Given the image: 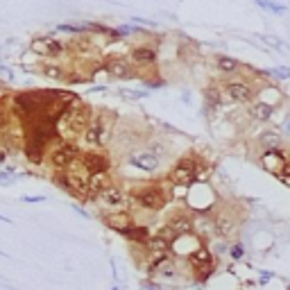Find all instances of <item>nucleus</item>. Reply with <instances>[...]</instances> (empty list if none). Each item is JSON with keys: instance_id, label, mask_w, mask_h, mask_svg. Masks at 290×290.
Returning <instances> with one entry per match:
<instances>
[{"instance_id": "obj_1", "label": "nucleus", "mask_w": 290, "mask_h": 290, "mask_svg": "<svg viewBox=\"0 0 290 290\" xmlns=\"http://www.w3.org/2000/svg\"><path fill=\"white\" fill-rule=\"evenodd\" d=\"M48 159H50V166H52L54 170H66V168H70L79 159V148L75 143L64 141L54 150H50Z\"/></svg>"}, {"instance_id": "obj_2", "label": "nucleus", "mask_w": 290, "mask_h": 290, "mask_svg": "<svg viewBox=\"0 0 290 290\" xmlns=\"http://www.w3.org/2000/svg\"><path fill=\"white\" fill-rule=\"evenodd\" d=\"M30 50L36 57H43V59H54V57H61L66 52V45L61 41H57L54 36H34L30 41Z\"/></svg>"}, {"instance_id": "obj_3", "label": "nucleus", "mask_w": 290, "mask_h": 290, "mask_svg": "<svg viewBox=\"0 0 290 290\" xmlns=\"http://www.w3.org/2000/svg\"><path fill=\"white\" fill-rule=\"evenodd\" d=\"M134 197H136V202L141 204L143 209H152V211H157V209H163L166 207V193L161 191V188H154V186H148V188H141V191L134 193Z\"/></svg>"}, {"instance_id": "obj_4", "label": "nucleus", "mask_w": 290, "mask_h": 290, "mask_svg": "<svg viewBox=\"0 0 290 290\" xmlns=\"http://www.w3.org/2000/svg\"><path fill=\"white\" fill-rule=\"evenodd\" d=\"M107 136H109V127H107V123H104L102 116L91 118L89 125H86V129H84V141L89 143V145L100 148V145H104Z\"/></svg>"}, {"instance_id": "obj_5", "label": "nucleus", "mask_w": 290, "mask_h": 290, "mask_svg": "<svg viewBox=\"0 0 290 290\" xmlns=\"http://www.w3.org/2000/svg\"><path fill=\"white\" fill-rule=\"evenodd\" d=\"M195 177H197V166H195V161H193V159H184V161H179L177 166L172 168V172H170V179L175 184H179V186L191 184Z\"/></svg>"}, {"instance_id": "obj_6", "label": "nucleus", "mask_w": 290, "mask_h": 290, "mask_svg": "<svg viewBox=\"0 0 290 290\" xmlns=\"http://www.w3.org/2000/svg\"><path fill=\"white\" fill-rule=\"evenodd\" d=\"M77 161H79V166H82L84 170L89 172V175L109 170V159L104 157V154H100V152H84V154H79Z\"/></svg>"}, {"instance_id": "obj_7", "label": "nucleus", "mask_w": 290, "mask_h": 290, "mask_svg": "<svg viewBox=\"0 0 290 290\" xmlns=\"http://www.w3.org/2000/svg\"><path fill=\"white\" fill-rule=\"evenodd\" d=\"M129 163L136 166L138 170L152 172V170L159 168V157H157V152H152V150H141V152H134L132 157H129Z\"/></svg>"}, {"instance_id": "obj_8", "label": "nucleus", "mask_w": 290, "mask_h": 290, "mask_svg": "<svg viewBox=\"0 0 290 290\" xmlns=\"http://www.w3.org/2000/svg\"><path fill=\"white\" fill-rule=\"evenodd\" d=\"M104 70H107L111 77H118V79H127L134 75L132 66H129V61L125 59V57H111V59L104 61Z\"/></svg>"}, {"instance_id": "obj_9", "label": "nucleus", "mask_w": 290, "mask_h": 290, "mask_svg": "<svg viewBox=\"0 0 290 290\" xmlns=\"http://www.w3.org/2000/svg\"><path fill=\"white\" fill-rule=\"evenodd\" d=\"M98 200L109 209H120V207H125L127 195H125L118 186H113V184H111V186H107L102 193H98Z\"/></svg>"}, {"instance_id": "obj_10", "label": "nucleus", "mask_w": 290, "mask_h": 290, "mask_svg": "<svg viewBox=\"0 0 290 290\" xmlns=\"http://www.w3.org/2000/svg\"><path fill=\"white\" fill-rule=\"evenodd\" d=\"M188 261H191V266L197 270V275H202V279H204V275H209V272H211L213 259H211V254H209L204 247H200V250L193 252V254L188 256Z\"/></svg>"}, {"instance_id": "obj_11", "label": "nucleus", "mask_w": 290, "mask_h": 290, "mask_svg": "<svg viewBox=\"0 0 290 290\" xmlns=\"http://www.w3.org/2000/svg\"><path fill=\"white\" fill-rule=\"evenodd\" d=\"M191 229H193L191 218H186V216H175L166 225V231H161V234L166 238H172V236H179V234H188Z\"/></svg>"}, {"instance_id": "obj_12", "label": "nucleus", "mask_w": 290, "mask_h": 290, "mask_svg": "<svg viewBox=\"0 0 290 290\" xmlns=\"http://www.w3.org/2000/svg\"><path fill=\"white\" fill-rule=\"evenodd\" d=\"M107 186H111L109 170L93 172V175H89V197H98V193H102Z\"/></svg>"}, {"instance_id": "obj_13", "label": "nucleus", "mask_w": 290, "mask_h": 290, "mask_svg": "<svg viewBox=\"0 0 290 290\" xmlns=\"http://www.w3.org/2000/svg\"><path fill=\"white\" fill-rule=\"evenodd\" d=\"M104 225H107L109 229H116V231L123 234L125 229L132 227V218H129V213H125V211H113V213H109V216H104Z\"/></svg>"}, {"instance_id": "obj_14", "label": "nucleus", "mask_w": 290, "mask_h": 290, "mask_svg": "<svg viewBox=\"0 0 290 290\" xmlns=\"http://www.w3.org/2000/svg\"><path fill=\"white\" fill-rule=\"evenodd\" d=\"M227 95H229L234 102H250L252 100V89L247 86V84H241V82H234L227 86Z\"/></svg>"}, {"instance_id": "obj_15", "label": "nucleus", "mask_w": 290, "mask_h": 290, "mask_svg": "<svg viewBox=\"0 0 290 290\" xmlns=\"http://www.w3.org/2000/svg\"><path fill=\"white\" fill-rule=\"evenodd\" d=\"M154 59H157V52L150 45H138V48L132 50V61L138 66H150L154 64Z\"/></svg>"}, {"instance_id": "obj_16", "label": "nucleus", "mask_w": 290, "mask_h": 290, "mask_svg": "<svg viewBox=\"0 0 290 290\" xmlns=\"http://www.w3.org/2000/svg\"><path fill=\"white\" fill-rule=\"evenodd\" d=\"M39 73L48 79H54V82H61L66 79V70L61 64H54V61H45V64L39 66Z\"/></svg>"}, {"instance_id": "obj_17", "label": "nucleus", "mask_w": 290, "mask_h": 290, "mask_svg": "<svg viewBox=\"0 0 290 290\" xmlns=\"http://www.w3.org/2000/svg\"><path fill=\"white\" fill-rule=\"evenodd\" d=\"M213 229H216L218 236H231L234 231H236V220L231 216H218L216 222H213Z\"/></svg>"}, {"instance_id": "obj_18", "label": "nucleus", "mask_w": 290, "mask_h": 290, "mask_svg": "<svg viewBox=\"0 0 290 290\" xmlns=\"http://www.w3.org/2000/svg\"><path fill=\"white\" fill-rule=\"evenodd\" d=\"M263 166L268 168L270 172H279L286 168V159L281 157L279 152H275V150H270V152H266V157H263Z\"/></svg>"}, {"instance_id": "obj_19", "label": "nucleus", "mask_w": 290, "mask_h": 290, "mask_svg": "<svg viewBox=\"0 0 290 290\" xmlns=\"http://www.w3.org/2000/svg\"><path fill=\"white\" fill-rule=\"evenodd\" d=\"M23 154H25V159H27L30 163L39 166V163L43 161V157H45V150L39 148V145H32V143H23Z\"/></svg>"}, {"instance_id": "obj_20", "label": "nucleus", "mask_w": 290, "mask_h": 290, "mask_svg": "<svg viewBox=\"0 0 290 290\" xmlns=\"http://www.w3.org/2000/svg\"><path fill=\"white\" fill-rule=\"evenodd\" d=\"M170 245H172V241L166 238L163 234H159V236H154V238H148V250L154 252V254H159V252H168Z\"/></svg>"}, {"instance_id": "obj_21", "label": "nucleus", "mask_w": 290, "mask_h": 290, "mask_svg": "<svg viewBox=\"0 0 290 290\" xmlns=\"http://www.w3.org/2000/svg\"><path fill=\"white\" fill-rule=\"evenodd\" d=\"M250 113H252V118H254V120H270L272 107L268 102H254V104H252V109H250Z\"/></svg>"}, {"instance_id": "obj_22", "label": "nucleus", "mask_w": 290, "mask_h": 290, "mask_svg": "<svg viewBox=\"0 0 290 290\" xmlns=\"http://www.w3.org/2000/svg\"><path fill=\"white\" fill-rule=\"evenodd\" d=\"M123 234L134 243H148V238H150V231L145 229V227H129Z\"/></svg>"}, {"instance_id": "obj_23", "label": "nucleus", "mask_w": 290, "mask_h": 290, "mask_svg": "<svg viewBox=\"0 0 290 290\" xmlns=\"http://www.w3.org/2000/svg\"><path fill=\"white\" fill-rule=\"evenodd\" d=\"M218 68L225 70V73H234L238 68V61L231 59V57H218Z\"/></svg>"}, {"instance_id": "obj_24", "label": "nucleus", "mask_w": 290, "mask_h": 290, "mask_svg": "<svg viewBox=\"0 0 290 290\" xmlns=\"http://www.w3.org/2000/svg\"><path fill=\"white\" fill-rule=\"evenodd\" d=\"M57 32H66V34H82V32H84V25L61 23V25H57Z\"/></svg>"}, {"instance_id": "obj_25", "label": "nucleus", "mask_w": 290, "mask_h": 290, "mask_svg": "<svg viewBox=\"0 0 290 290\" xmlns=\"http://www.w3.org/2000/svg\"><path fill=\"white\" fill-rule=\"evenodd\" d=\"M256 5H259V7H266V9H272V11H277V14H284V11H286L284 5H279V2H272V0H256Z\"/></svg>"}, {"instance_id": "obj_26", "label": "nucleus", "mask_w": 290, "mask_h": 290, "mask_svg": "<svg viewBox=\"0 0 290 290\" xmlns=\"http://www.w3.org/2000/svg\"><path fill=\"white\" fill-rule=\"evenodd\" d=\"M261 143H263L266 148H277V145H279V134H275V132H268V134H263V138H261Z\"/></svg>"}, {"instance_id": "obj_27", "label": "nucleus", "mask_w": 290, "mask_h": 290, "mask_svg": "<svg viewBox=\"0 0 290 290\" xmlns=\"http://www.w3.org/2000/svg\"><path fill=\"white\" fill-rule=\"evenodd\" d=\"M14 184V177H11V172H2L0 170V186H11Z\"/></svg>"}, {"instance_id": "obj_28", "label": "nucleus", "mask_w": 290, "mask_h": 290, "mask_svg": "<svg viewBox=\"0 0 290 290\" xmlns=\"http://www.w3.org/2000/svg\"><path fill=\"white\" fill-rule=\"evenodd\" d=\"M207 98L211 100V104H220V93H216V91H207Z\"/></svg>"}, {"instance_id": "obj_29", "label": "nucleus", "mask_w": 290, "mask_h": 290, "mask_svg": "<svg viewBox=\"0 0 290 290\" xmlns=\"http://www.w3.org/2000/svg\"><path fill=\"white\" fill-rule=\"evenodd\" d=\"M120 95H125V98H143L141 91H120Z\"/></svg>"}, {"instance_id": "obj_30", "label": "nucleus", "mask_w": 290, "mask_h": 290, "mask_svg": "<svg viewBox=\"0 0 290 290\" xmlns=\"http://www.w3.org/2000/svg\"><path fill=\"white\" fill-rule=\"evenodd\" d=\"M0 70H2V75H5L7 79H14V70H11V68H7L5 64H0Z\"/></svg>"}, {"instance_id": "obj_31", "label": "nucleus", "mask_w": 290, "mask_h": 290, "mask_svg": "<svg viewBox=\"0 0 290 290\" xmlns=\"http://www.w3.org/2000/svg\"><path fill=\"white\" fill-rule=\"evenodd\" d=\"M241 254H243V247L241 245H234V247H231V256H234V259H238Z\"/></svg>"}, {"instance_id": "obj_32", "label": "nucleus", "mask_w": 290, "mask_h": 290, "mask_svg": "<svg viewBox=\"0 0 290 290\" xmlns=\"http://www.w3.org/2000/svg\"><path fill=\"white\" fill-rule=\"evenodd\" d=\"M43 200H45V197H41V195H30V197L25 195L23 197V202H43Z\"/></svg>"}, {"instance_id": "obj_33", "label": "nucleus", "mask_w": 290, "mask_h": 290, "mask_svg": "<svg viewBox=\"0 0 290 290\" xmlns=\"http://www.w3.org/2000/svg\"><path fill=\"white\" fill-rule=\"evenodd\" d=\"M5 159H7V150H0V163L5 161Z\"/></svg>"}, {"instance_id": "obj_34", "label": "nucleus", "mask_w": 290, "mask_h": 290, "mask_svg": "<svg viewBox=\"0 0 290 290\" xmlns=\"http://www.w3.org/2000/svg\"><path fill=\"white\" fill-rule=\"evenodd\" d=\"M286 132L290 134V120H288V123H286Z\"/></svg>"}, {"instance_id": "obj_35", "label": "nucleus", "mask_w": 290, "mask_h": 290, "mask_svg": "<svg viewBox=\"0 0 290 290\" xmlns=\"http://www.w3.org/2000/svg\"><path fill=\"white\" fill-rule=\"evenodd\" d=\"M0 52H2V48H0Z\"/></svg>"}]
</instances>
